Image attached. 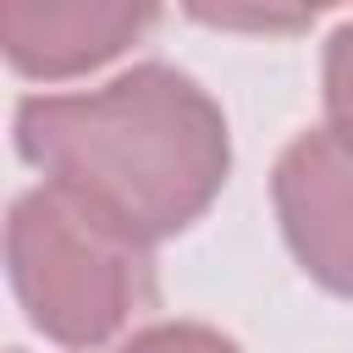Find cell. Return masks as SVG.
<instances>
[{"mask_svg": "<svg viewBox=\"0 0 353 353\" xmlns=\"http://www.w3.org/2000/svg\"><path fill=\"white\" fill-rule=\"evenodd\" d=\"M6 276L33 331L72 353L105 347L116 331H127L138 309L154 303L149 243L110 226L50 182L11 199Z\"/></svg>", "mask_w": 353, "mask_h": 353, "instance_id": "cell-2", "label": "cell"}, {"mask_svg": "<svg viewBox=\"0 0 353 353\" xmlns=\"http://www.w3.org/2000/svg\"><path fill=\"white\" fill-rule=\"evenodd\" d=\"M270 199L303 276L353 298V121L325 116L320 127H303L276 154Z\"/></svg>", "mask_w": 353, "mask_h": 353, "instance_id": "cell-3", "label": "cell"}, {"mask_svg": "<svg viewBox=\"0 0 353 353\" xmlns=\"http://www.w3.org/2000/svg\"><path fill=\"white\" fill-rule=\"evenodd\" d=\"M193 17L210 28H254V33H298L314 22V11H210V6H199Z\"/></svg>", "mask_w": 353, "mask_h": 353, "instance_id": "cell-7", "label": "cell"}, {"mask_svg": "<svg viewBox=\"0 0 353 353\" xmlns=\"http://www.w3.org/2000/svg\"><path fill=\"white\" fill-rule=\"evenodd\" d=\"M116 353H243L226 331L199 325V320H154L143 331H132Z\"/></svg>", "mask_w": 353, "mask_h": 353, "instance_id": "cell-5", "label": "cell"}, {"mask_svg": "<svg viewBox=\"0 0 353 353\" xmlns=\"http://www.w3.org/2000/svg\"><path fill=\"white\" fill-rule=\"evenodd\" d=\"M11 353H22V347H11Z\"/></svg>", "mask_w": 353, "mask_h": 353, "instance_id": "cell-8", "label": "cell"}, {"mask_svg": "<svg viewBox=\"0 0 353 353\" xmlns=\"http://www.w3.org/2000/svg\"><path fill=\"white\" fill-rule=\"evenodd\" d=\"M11 143L50 188L149 248L188 232L232 171L221 105L165 61H138L99 88L22 94Z\"/></svg>", "mask_w": 353, "mask_h": 353, "instance_id": "cell-1", "label": "cell"}, {"mask_svg": "<svg viewBox=\"0 0 353 353\" xmlns=\"http://www.w3.org/2000/svg\"><path fill=\"white\" fill-rule=\"evenodd\" d=\"M160 22L154 6L127 0H6L0 6V50L17 77L66 83L99 72L121 50H132Z\"/></svg>", "mask_w": 353, "mask_h": 353, "instance_id": "cell-4", "label": "cell"}, {"mask_svg": "<svg viewBox=\"0 0 353 353\" xmlns=\"http://www.w3.org/2000/svg\"><path fill=\"white\" fill-rule=\"evenodd\" d=\"M320 94H325V116L353 121V17L325 39V61H320Z\"/></svg>", "mask_w": 353, "mask_h": 353, "instance_id": "cell-6", "label": "cell"}]
</instances>
